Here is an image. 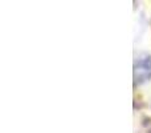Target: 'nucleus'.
Segmentation results:
<instances>
[{"instance_id":"obj_1","label":"nucleus","mask_w":151,"mask_h":133,"mask_svg":"<svg viewBox=\"0 0 151 133\" xmlns=\"http://www.w3.org/2000/svg\"><path fill=\"white\" fill-rule=\"evenodd\" d=\"M151 78V57H139L134 63V84H143Z\"/></svg>"}]
</instances>
